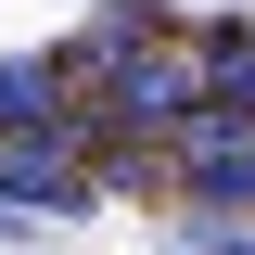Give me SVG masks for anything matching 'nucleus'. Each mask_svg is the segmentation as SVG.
I'll return each instance as SVG.
<instances>
[{
	"instance_id": "obj_4",
	"label": "nucleus",
	"mask_w": 255,
	"mask_h": 255,
	"mask_svg": "<svg viewBox=\"0 0 255 255\" xmlns=\"http://www.w3.org/2000/svg\"><path fill=\"white\" fill-rule=\"evenodd\" d=\"M64 115V77L51 64H0V140H13V128H51Z\"/></svg>"
},
{
	"instance_id": "obj_6",
	"label": "nucleus",
	"mask_w": 255,
	"mask_h": 255,
	"mask_svg": "<svg viewBox=\"0 0 255 255\" xmlns=\"http://www.w3.org/2000/svg\"><path fill=\"white\" fill-rule=\"evenodd\" d=\"M191 255H255V217H179Z\"/></svg>"
},
{
	"instance_id": "obj_5",
	"label": "nucleus",
	"mask_w": 255,
	"mask_h": 255,
	"mask_svg": "<svg viewBox=\"0 0 255 255\" xmlns=\"http://www.w3.org/2000/svg\"><path fill=\"white\" fill-rule=\"evenodd\" d=\"M204 102L255 115V38H243V26H217V38H204Z\"/></svg>"
},
{
	"instance_id": "obj_2",
	"label": "nucleus",
	"mask_w": 255,
	"mask_h": 255,
	"mask_svg": "<svg viewBox=\"0 0 255 255\" xmlns=\"http://www.w3.org/2000/svg\"><path fill=\"white\" fill-rule=\"evenodd\" d=\"M0 191H26L38 217H90V153H77V128H13L0 140Z\"/></svg>"
},
{
	"instance_id": "obj_1",
	"label": "nucleus",
	"mask_w": 255,
	"mask_h": 255,
	"mask_svg": "<svg viewBox=\"0 0 255 255\" xmlns=\"http://www.w3.org/2000/svg\"><path fill=\"white\" fill-rule=\"evenodd\" d=\"M166 140H179L191 217H255V115H230V102H191Z\"/></svg>"
},
{
	"instance_id": "obj_3",
	"label": "nucleus",
	"mask_w": 255,
	"mask_h": 255,
	"mask_svg": "<svg viewBox=\"0 0 255 255\" xmlns=\"http://www.w3.org/2000/svg\"><path fill=\"white\" fill-rule=\"evenodd\" d=\"M102 77H115V128H179L191 102H204V51H166V38H140V51L128 64H102Z\"/></svg>"
}]
</instances>
